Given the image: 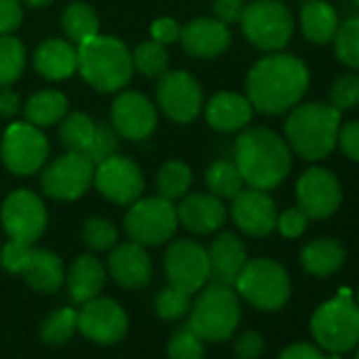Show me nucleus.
Masks as SVG:
<instances>
[{
  "label": "nucleus",
  "mask_w": 359,
  "mask_h": 359,
  "mask_svg": "<svg viewBox=\"0 0 359 359\" xmlns=\"http://www.w3.org/2000/svg\"><path fill=\"white\" fill-rule=\"evenodd\" d=\"M24 114L26 121L36 127H51L68 114V100L55 89L39 91L24 104Z\"/></svg>",
  "instance_id": "30"
},
{
  "label": "nucleus",
  "mask_w": 359,
  "mask_h": 359,
  "mask_svg": "<svg viewBox=\"0 0 359 359\" xmlns=\"http://www.w3.org/2000/svg\"><path fill=\"white\" fill-rule=\"evenodd\" d=\"M235 287L250 304L262 311L281 309L292 292L287 271L271 258L248 260Z\"/></svg>",
  "instance_id": "8"
},
{
  "label": "nucleus",
  "mask_w": 359,
  "mask_h": 359,
  "mask_svg": "<svg viewBox=\"0 0 359 359\" xmlns=\"http://www.w3.org/2000/svg\"><path fill=\"white\" fill-rule=\"evenodd\" d=\"M95 133V123L85 112H70L60 121V142L66 150L87 152Z\"/></svg>",
  "instance_id": "34"
},
{
  "label": "nucleus",
  "mask_w": 359,
  "mask_h": 359,
  "mask_svg": "<svg viewBox=\"0 0 359 359\" xmlns=\"http://www.w3.org/2000/svg\"><path fill=\"white\" fill-rule=\"evenodd\" d=\"M334 51L342 66L359 70V15L338 24L334 36Z\"/></svg>",
  "instance_id": "36"
},
{
  "label": "nucleus",
  "mask_w": 359,
  "mask_h": 359,
  "mask_svg": "<svg viewBox=\"0 0 359 359\" xmlns=\"http://www.w3.org/2000/svg\"><path fill=\"white\" fill-rule=\"evenodd\" d=\"M165 277L177 290L199 292L210 279L208 250L193 239L173 241L165 252Z\"/></svg>",
  "instance_id": "14"
},
{
  "label": "nucleus",
  "mask_w": 359,
  "mask_h": 359,
  "mask_svg": "<svg viewBox=\"0 0 359 359\" xmlns=\"http://www.w3.org/2000/svg\"><path fill=\"white\" fill-rule=\"evenodd\" d=\"M108 271L114 277V281L127 290L144 287L150 281L152 275V262L146 254L144 245L129 241L121 243L112 250L108 258Z\"/></svg>",
  "instance_id": "23"
},
{
  "label": "nucleus",
  "mask_w": 359,
  "mask_h": 359,
  "mask_svg": "<svg viewBox=\"0 0 359 359\" xmlns=\"http://www.w3.org/2000/svg\"><path fill=\"white\" fill-rule=\"evenodd\" d=\"M296 201L309 220L330 218L342 201L338 177L323 167L306 169L296 182Z\"/></svg>",
  "instance_id": "16"
},
{
  "label": "nucleus",
  "mask_w": 359,
  "mask_h": 359,
  "mask_svg": "<svg viewBox=\"0 0 359 359\" xmlns=\"http://www.w3.org/2000/svg\"><path fill=\"white\" fill-rule=\"evenodd\" d=\"M22 275L26 277L32 290L51 294V292H57L64 283V264L53 252L32 250V256Z\"/></svg>",
  "instance_id": "29"
},
{
  "label": "nucleus",
  "mask_w": 359,
  "mask_h": 359,
  "mask_svg": "<svg viewBox=\"0 0 359 359\" xmlns=\"http://www.w3.org/2000/svg\"><path fill=\"white\" fill-rule=\"evenodd\" d=\"M330 104L338 112H346L359 106V74L344 72L330 87Z\"/></svg>",
  "instance_id": "39"
},
{
  "label": "nucleus",
  "mask_w": 359,
  "mask_h": 359,
  "mask_svg": "<svg viewBox=\"0 0 359 359\" xmlns=\"http://www.w3.org/2000/svg\"><path fill=\"white\" fill-rule=\"evenodd\" d=\"M5 167L15 175H32L43 169L49 156V140L32 123H11L0 144Z\"/></svg>",
  "instance_id": "11"
},
{
  "label": "nucleus",
  "mask_w": 359,
  "mask_h": 359,
  "mask_svg": "<svg viewBox=\"0 0 359 359\" xmlns=\"http://www.w3.org/2000/svg\"><path fill=\"white\" fill-rule=\"evenodd\" d=\"M205 184L218 199H233L243 191V177L235 161H216L205 171Z\"/></svg>",
  "instance_id": "32"
},
{
  "label": "nucleus",
  "mask_w": 359,
  "mask_h": 359,
  "mask_svg": "<svg viewBox=\"0 0 359 359\" xmlns=\"http://www.w3.org/2000/svg\"><path fill=\"white\" fill-rule=\"evenodd\" d=\"M353 3H355V5H357V7H359V0H353Z\"/></svg>",
  "instance_id": "55"
},
{
  "label": "nucleus",
  "mask_w": 359,
  "mask_h": 359,
  "mask_svg": "<svg viewBox=\"0 0 359 359\" xmlns=\"http://www.w3.org/2000/svg\"><path fill=\"white\" fill-rule=\"evenodd\" d=\"M28 7H36V9H43V7H49L53 0H22Z\"/></svg>",
  "instance_id": "53"
},
{
  "label": "nucleus",
  "mask_w": 359,
  "mask_h": 359,
  "mask_svg": "<svg viewBox=\"0 0 359 359\" xmlns=\"http://www.w3.org/2000/svg\"><path fill=\"white\" fill-rule=\"evenodd\" d=\"M156 104L175 123H193L203 110V91L184 70H167L156 85Z\"/></svg>",
  "instance_id": "13"
},
{
  "label": "nucleus",
  "mask_w": 359,
  "mask_h": 359,
  "mask_svg": "<svg viewBox=\"0 0 359 359\" xmlns=\"http://www.w3.org/2000/svg\"><path fill=\"white\" fill-rule=\"evenodd\" d=\"M79 327V313L72 309L53 311L41 327V336L49 344H64L72 338L74 330Z\"/></svg>",
  "instance_id": "38"
},
{
  "label": "nucleus",
  "mask_w": 359,
  "mask_h": 359,
  "mask_svg": "<svg viewBox=\"0 0 359 359\" xmlns=\"http://www.w3.org/2000/svg\"><path fill=\"white\" fill-rule=\"evenodd\" d=\"M95 163L87 152L68 150L43 169V193L55 201H76L93 184Z\"/></svg>",
  "instance_id": "9"
},
{
  "label": "nucleus",
  "mask_w": 359,
  "mask_h": 359,
  "mask_svg": "<svg viewBox=\"0 0 359 359\" xmlns=\"http://www.w3.org/2000/svg\"><path fill=\"white\" fill-rule=\"evenodd\" d=\"M116 239H118V231L106 218H89L83 224V241L95 252H104V250L114 248Z\"/></svg>",
  "instance_id": "40"
},
{
  "label": "nucleus",
  "mask_w": 359,
  "mask_h": 359,
  "mask_svg": "<svg viewBox=\"0 0 359 359\" xmlns=\"http://www.w3.org/2000/svg\"><path fill=\"white\" fill-rule=\"evenodd\" d=\"M177 224H182L187 231L195 235H212L218 229H222L226 220V208L222 205V199L203 193H195L189 197H182L180 205L175 208Z\"/></svg>",
  "instance_id": "21"
},
{
  "label": "nucleus",
  "mask_w": 359,
  "mask_h": 359,
  "mask_svg": "<svg viewBox=\"0 0 359 359\" xmlns=\"http://www.w3.org/2000/svg\"><path fill=\"white\" fill-rule=\"evenodd\" d=\"M311 334L327 353H346L359 344V304L351 294L323 302L311 317Z\"/></svg>",
  "instance_id": "5"
},
{
  "label": "nucleus",
  "mask_w": 359,
  "mask_h": 359,
  "mask_svg": "<svg viewBox=\"0 0 359 359\" xmlns=\"http://www.w3.org/2000/svg\"><path fill=\"white\" fill-rule=\"evenodd\" d=\"M32 243L11 239L0 248V264H3L9 273H24L30 256H32Z\"/></svg>",
  "instance_id": "44"
},
{
  "label": "nucleus",
  "mask_w": 359,
  "mask_h": 359,
  "mask_svg": "<svg viewBox=\"0 0 359 359\" xmlns=\"http://www.w3.org/2000/svg\"><path fill=\"white\" fill-rule=\"evenodd\" d=\"M110 121L114 131L131 142H142L156 129V108L140 91H123L116 95L110 108Z\"/></svg>",
  "instance_id": "17"
},
{
  "label": "nucleus",
  "mask_w": 359,
  "mask_h": 359,
  "mask_svg": "<svg viewBox=\"0 0 359 359\" xmlns=\"http://www.w3.org/2000/svg\"><path fill=\"white\" fill-rule=\"evenodd\" d=\"M279 359H342V357L340 353L323 355L315 344H309V342H294L281 351Z\"/></svg>",
  "instance_id": "51"
},
{
  "label": "nucleus",
  "mask_w": 359,
  "mask_h": 359,
  "mask_svg": "<svg viewBox=\"0 0 359 359\" xmlns=\"http://www.w3.org/2000/svg\"><path fill=\"white\" fill-rule=\"evenodd\" d=\"M79 330L100 344H114L127 332V315L114 300L93 298L79 313Z\"/></svg>",
  "instance_id": "19"
},
{
  "label": "nucleus",
  "mask_w": 359,
  "mask_h": 359,
  "mask_svg": "<svg viewBox=\"0 0 359 359\" xmlns=\"http://www.w3.org/2000/svg\"><path fill=\"white\" fill-rule=\"evenodd\" d=\"M189 309H191V294L184 290L169 285L156 296V313L163 319H169V321L180 319L189 313Z\"/></svg>",
  "instance_id": "42"
},
{
  "label": "nucleus",
  "mask_w": 359,
  "mask_h": 359,
  "mask_svg": "<svg viewBox=\"0 0 359 359\" xmlns=\"http://www.w3.org/2000/svg\"><path fill=\"white\" fill-rule=\"evenodd\" d=\"M34 68L47 81L70 79L79 70V49L68 39H47L34 53Z\"/></svg>",
  "instance_id": "24"
},
{
  "label": "nucleus",
  "mask_w": 359,
  "mask_h": 359,
  "mask_svg": "<svg viewBox=\"0 0 359 359\" xmlns=\"http://www.w3.org/2000/svg\"><path fill=\"white\" fill-rule=\"evenodd\" d=\"M338 13L325 0H309L300 11V28L309 43L327 45L338 30Z\"/></svg>",
  "instance_id": "27"
},
{
  "label": "nucleus",
  "mask_w": 359,
  "mask_h": 359,
  "mask_svg": "<svg viewBox=\"0 0 359 359\" xmlns=\"http://www.w3.org/2000/svg\"><path fill=\"white\" fill-rule=\"evenodd\" d=\"M79 70L81 76L97 91H121L133 76L131 51L114 36L97 34L79 45Z\"/></svg>",
  "instance_id": "4"
},
{
  "label": "nucleus",
  "mask_w": 359,
  "mask_h": 359,
  "mask_svg": "<svg viewBox=\"0 0 359 359\" xmlns=\"http://www.w3.org/2000/svg\"><path fill=\"white\" fill-rule=\"evenodd\" d=\"M93 184L108 201L116 205H131L144 193V175L135 161L123 154H112L95 163Z\"/></svg>",
  "instance_id": "12"
},
{
  "label": "nucleus",
  "mask_w": 359,
  "mask_h": 359,
  "mask_svg": "<svg viewBox=\"0 0 359 359\" xmlns=\"http://www.w3.org/2000/svg\"><path fill=\"white\" fill-rule=\"evenodd\" d=\"M106 283V271L104 264L95 256H81L70 269L68 275V285H70V296L74 302H89L100 296Z\"/></svg>",
  "instance_id": "28"
},
{
  "label": "nucleus",
  "mask_w": 359,
  "mask_h": 359,
  "mask_svg": "<svg viewBox=\"0 0 359 359\" xmlns=\"http://www.w3.org/2000/svg\"><path fill=\"white\" fill-rule=\"evenodd\" d=\"M342 112L325 102H309L294 106L285 121V140L292 152L304 161H321L334 148Z\"/></svg>",
  "instance_id": "3"
},
{
  "label": "nucleus",
  "mask_w": 359,
  "mask_h": 359,
  "mask_svg": "<svg viewBox=\"0 0 359 359\" xmlns=\"http://www.w3.org/2000/svg\"><path fill=\"white\" fill-rule=\"evenodd\" d=\"M175 229V208L163 197L137 199L125 216V233L140 245H163L173 237Z\"/></svg>",
  "instance_id": "10"
},
{
  "label": "nucleus",
  "mask_w": 359,
  "mask_h": 359,
  "mask_svg": "<svg viewBox=\"0 0 359 359\" xmlns=\"http://www.w3.org/2000/svg\"><path fill=\"white\" fill-rule=\"evenodd\" d=\"M235 165L243 184L258 191H273L292 169L287 142L266 127H252L235 142Z\"/></svg>",
  "instance_id": "2"
},
{
  "label": "nucleus",
  "mask_w": 359,
  "mask_h": 359,
  "mask_svg": "<svg viewBox=\"0 0 359 359\" xmlns=\"http://www.w3.org/2000/svg\"><path fill=\"white\" fill-rule=\"evenodd\" d=\"M26 66V47L11 34H0V87L13 85Z\"/></svg>",
  "instance_id": "35"
},
{
  "label": "nucleus",
  "mask_w": 359,
  "mask_h": 359,
  "mask_svg": "<svg viewBox=\"0 0 359 359\" xmlns=\"http://www.w3.org/2000/svg\"><path fill=\"white\" fill-rule=\"evenodd\" d=\"M22 108V97L9 89V87H0V116L13 118Z\"/></svg>",
  "instance_id": "52"
},
{
  "label": "nucleus",
  "mask_w": 359,
  "mask_h": 359,
  "mask_svg": "<svg viewBox=\"0 0 359 359\" xmlns=\"http://www.w3.org/2000/svg\"><path fill=\"white\" fill-rule=\"evenodd\" d=\"M180 43L191 57L214 60L231 47V30L216 18H197L182 26Z\"/></svg>",
  "instance_id": "20"
},
{
  "label": "nucleus",
  "mask_w": 359,
  "mask_h": 359,
  "mask_svg": "<svg viewBox=\"0 0 359 359\" xmlns=\"http://www.w3.org/2000/svg\"><path fill=\"white\" fill-rule=\"evenodd\" d=\"M245 39L260 51H281L294 34V15L281 0H254L241 15Z\"/></svg>",
  "instance_id": "7"
},
{
  "label": "nucleus",
  "mask_w": 359,
  "mask_h": 359,
  "mask_svg": "<svg viewBox=\"0 0 359 359\" xmlns=\"http://www.w3.org/2000/svg\"><path fill=\"white\" fill-rule=\"evenodd\" d=\"M24 22L22 0H0V34H13Z\"/></svg>",
  "instance_id": "47"
},
{
  "label": "nucleus",
  "mask_w": 359,
  "mask_h": 359,
  "mask_svg": "<svg viewBox=\"0 0 359 359\" xmlns=\"http://www.w3.org/2000/svg\"><path fill=\"white\" fill-rule=\"evenodd\" d=\"M336 144L340 146V150L346 158L359 163V121H348V123L340 125Z\"/></svg>",
  "instance_id": "46"
},
{
  "label": "nucleus",
  "mask_w": 359,
  "mask_h": 359,
  "mask_svg": "<svg viewBox=\"0 0 359 359\" xmlns=\"http://www.w3.org/2000/svg\"><path fill=\"white\" fill-rule=\"evenodd\" d=\"M180 32H182V26H180L173 18H158L152 26H150V36L154 43L167 47L180 41Z\"/></svg>",
  "instance_id": "48"
},
{
  "label": "nucleus",
  "mask_w": 359,
  "mask_h": 359,
  "mask_svg": "<svg viewBox=\"0 0 359 359\" xmlns=\"http://www.w3.org/2000/svg\"><path fill=\"white\" fill-rule=\"evenodd\" d=\"M254 114V108L245 95L233 93V91H222L216 93L208 106H205V118L208 123L222 133H233L250 125Z\"/></svg>",
  "instance_id": "25"
},
{
  "label": "nucleus",
  "mask_w": 359,
  "mask_h": 359,
  "mask_svg": "<svg viewBox=\"0 0 359 359\" xmlns=\"http://www.w3.org/2000/svg\"><path fill=\"white\" fill-rule=\"evenodd\" d=\"M167 357L169 359H205L203 342L191 327H184L171 336L167 344Z\"/></svg>",
  "instance_id": "41"
},
{
  "label": "nucleus",
  "mask_w": 359,
  "mask_h": 359,
  "mask_svg": "<svg viewBox=\"0 0 359 359\" xmlns=\"http://www.w3.org/2000/svg\"><path fill=\"white\" fill-rule=\"evenodd\" d=\"M309 226V218L300 208H290L285 210L279 218H277V229L283 237L287 239H296L300 237Z\"/></svg>",
  "instance_id": "45"
},
{
  "label": "nucleus",
  "mask_w": 359,
  "mask_h": 359,
  "mask_svg": "<svg viewBox=\"0 0 359 359\" xmlns=\"http://www.w3.org/2000/svg\"><path fill=\"white\" fill-rule=\"evenodd\" d=\"M214 18L220 20L226 26L239 24L243 9H245V0H214Z\"/></svg>",
  "instance_id": "50"
},
{
  "label": "nucleus",
  "mask_w": 359,
  "mask_h": 359,
  "mask_svg": "<svg viewBox=\"0 0 359 359\" xmlns=\"http://www.w3.org/2000/svg\"><path fill=\"white\" fill-rule=\"evenodd\" d=\"M235 353L239 355V359H258L264 353V338L258 332L248 330L237 338Z\"/></svg>",
  "instance_id": "49"
},
{
  "label": "nucleus",
  "mask_w": 359,
  "mask_h": 359,
  "mask_svg": "<svg viewBox=\"0 0 359 359\" xmlns=\"http://www.w3.org/2000/svg\"><path fill=\"white\" fill-rule=\"evenodd\" d=\"M355 359H359V348H357V355H355Z\"/></svg>",
  "instance_id": "54"
},
{
  "label": "nucleus",
  "mask_w": 359,
  "mask_h": 359,
  "mask_svg": "<svg viewBox=\"0 0 359 359\" xmlns=\"http://www.w3.org/2000/svg\"><path fill=\"white\" fill-rule=\"evenodd\" d=\"M131 60H133V70H137L140 74H144L148 79H161L169 70L167 47H163L154 41L142 43L131 53Z\"/></svg>",
  "instance_id": "37"
},
{
  "label": "nucleus",
  "mask_w": 359,
  "mask_h": 359,
  "mask_svg": "<svg viewBox=\"0 0 359 359\" xmlns=\"http://www.w3.org/2000/svg\"><path fill=\"white\" fill-rule=\"evenodd\" d=\"M208 258H210V279H214V283H222L231 287L235 285L243 266L248 264L245 245L235 233H220L212 241L208 250Z\"/></svg>",
  "instance_id": "22"
},
{
  "label": "nucleus",
  "mask_w": 359,
  "mask_h": 359,
  "mask_svg": "<svg viewBox=\"0 0 359 359\" xmlns=\"http://www.w3.org/2000/svg\"><path fill=\"white\" fill-rule=\"evenodd\" d=\"M118 148V133L110 125H95L93 140L87 148V154L93 163H100L112 154H116Z\"/></svg>",
  "instance_id": "43"
},
{
  "label": "nucleus",
  "mask_w": 359,
  "mask_h": 359,
  "mask_svg": "<svg viewBox=\"0 0 359 359\" xmlns=\"http://www.w3.org/2000/svg\"><path fill=\"white\" fill-rule=\"evenodd\" d=\"M233 222L250 237H269L277 229V205L266 195V191L243 189L237 197L231 199Z\"/></svg>",
  "instance_id": "18"
},
{
  "label": "nucleus",
  "mask_w": 359,
  "mask_h": 359,
  "mask_svg": "<svg viewBox=\"0 0 359 359\" xmlns=\"http://www.w3.org/2000/svg\"><path fill=\"white\" fill-rule=\"evenodd\" d=\"M62 30L72 45H83L89 39L100 34V20L93 7H89L83 0L70 3L62 13Z\"/></svg>",
  "instance_id": "31"
},
{
  "label": "nucleus",
  "mask_w": 359,
  "mask_h": 359,
  "mask_svg": "<svg viewBox=\"0 0 359 359\" xmlns=\"http://www.w3.org/2000/svg\"><path fill=\"white\" fill-rule=\"evenodd\" d=\"M241 309L231 285L212 283L197 298L191 311V330L201 340H226L239 325Z\"/></svg>",
  "instance_id": "6"
},
{
  "label": "nucleus",
  "mask_w": 359,
  "mask_h": 359,
  "mask_svg": "<svg viewBox=\"0 0 359 359\" xmlns=\"http://www.w3.org/2000/svg\"><path fill=\"white\" fill-rule=\"evenodd\" d=\"M191 182H193V171L182 161H169L156 173L158 197H163L167 201H175V199L187 197Z\"/></svg>",
  "instance_id": "33"
},
{
  "label": "nucleus",
  "mask_w": 359,
  "mask_h": 359,
  "mask_svg": "<svg viewBox=\"0 0 359 359\" xmlns=\"http://www.w3.org/2000/svg\"><path fill=\"white\" fill-rule=\"evenodd\" d=\"M357 298H359V292H357Z\"/></svg>",
  "instance_id": "56"
},
{
  "label": "nucleus",
  "mask_w": 359,
  "mask_h": 359,
  "mask_svg": "<svg viewBox=\"0 0 359 359\" xmlns=\"http://www.w3.org/2000/svg\"><path fill=\"white\" fill-rule=\"evenodd\" d=\"M309 89V68L302 60L285 53H273L256 62L245 79V91L252 108L260 114L277 116L302 100Z\"/></svg>",
  "instance_id": "1"
},
{
  "label": "nucleus",
  "mask_w": 359,
  "mask_h": 359,
  "mask_svg": "<svg viewBox=\"0 0 359 359\" xmlns=\"http://www.w3.org/2000/svg\"><path fill=\"white\" fill-rule=\"evenodd\" d=\"M0 220L11 239L34 243L47 229V208L32 191H13L0 210Z\"/></svg>",
  "instance_id": "15"
},
{
  "label": "nucleus",
  "mask_w": 359,
  "mask_h": 359,
  "mask_svg": "<svg viewBox=\"0 0 359 359\" xmlns=\"http://www.w3.org/2000/svg\"><path fill=\"white\" fill-rule=\"evenodd\" d=\"M346 252L340 241L330 237H319L302 248L300 262L302 269L313 277H330L344 264Z\"/></svg>",
  "instance_id": "26"
}]
</instances>
